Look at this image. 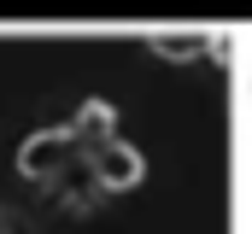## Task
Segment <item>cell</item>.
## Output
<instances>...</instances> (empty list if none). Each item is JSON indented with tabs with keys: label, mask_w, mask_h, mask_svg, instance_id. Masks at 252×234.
I'll return each instance as SVG.
<instances>
[{
	"label": "cell",
	"mask_w": 252,
	"mask_h": 234,
	"mask_svg": "<svg viewBox=\"0 0 252 234\" xmlns=\"http://www.w3.org/2000/svg\"><path fill=\"white\" fill-rule=\"evenodd\" d=\"M100 176H106V187H135L141 158H135L129 146H106V152H100Z\"/></svg>",
	"instance_id": "6da1fadb"
}]
</instances>
